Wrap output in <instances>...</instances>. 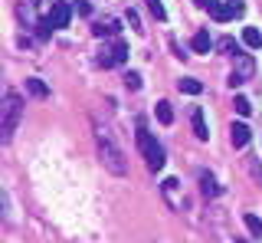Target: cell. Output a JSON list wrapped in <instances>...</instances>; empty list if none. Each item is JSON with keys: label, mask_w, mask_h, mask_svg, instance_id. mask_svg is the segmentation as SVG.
Instances as JSON below:
<instances>
[{"label": "cell", "mask_w": 262, "mask_h": 243, "mask_svg": "<svg viewBox=\"0 0 262 243\" xmlns=\"http://www.w3.org/2000/svg\"><path fill=\"white\" fill-rule=\"evenodd\" d=\"M177 89H180V92H187V95H200L203 92V83L187 76V79H180V83H177Z\"/></svg>", "instance_id": "9"}, {"label": "cell", "mask_w": 262, "mask_h": 243, "mask_svg": "<svg viewBox=\"0 0 262 243\" xmlns=\"http://www.w3.org/2000/svg\"><path fill=\"white\" fill-rule=\"evenodd\" d=\"M252 72H256V63H252V56H249V53L233 56V72H229V86H243L246 79H252Z\"/></svg>", "instance_id": "4"}, {"label": "cell", "mask_w": 262, "mask_h": 243, "mask_svg": "<svg viewBox=\"0 0 262 243\" xmlns=\"http://www.w3.org/2000/svg\"><path fill=\"white\" fill-rule=\"evenodd\" d=\"M210 46H213V39L207 30H200V33L193 36V53H210Z\"/></svg>", "instance_id": "11"}, {"label": "cell", "mask_w": 262, "mask_h": 243, "mask_svg": "<svg viewBox=\"0 0 262 243\" xmlns=\"http://www.w3.org/2000/svg\"><path fill=\"white\" fill-rule=\"evenodd\" d=\"M193 4H196V7H203V10H210V13H213V10H216V7H220V0H193Z\"/></svg>", "instance_id": "21"}, {"label": "cell", "mask_w": 262, "mask_h": 243, "mask_svg": "<svg viewBox=\"0 0 262 243\" xmlns=\"http://www.w3.org/2000/svg\"><path fill=\"white\" fill-rule=\"evenodd\" d=\"M236 243H246V240H236Z\"/></svg>", "instance_id": "22"}, {"label": "cell", "mask_w": 262, "mask_h": 243, "mask_svg": "<svg viewBox=\"0 0 262 243\" xmlns=\"http://www.w3.org/2000/svg\"><path fill=\"white\" fill-rule=\"evenodd\" d=\"M20 115H23V99L16 92H4V125H0V128H4V141L13 138Z\"/></svg>", "instance_id": "3"}, {"label": "cell", "mask_w": 262, "mask_h": 243, "mask_svg": "<svg viewBox=\"0 0 262 243\" xmlns=\"http://www.w3.org/2000/svg\"><path fill=\"white\" fill-rule=\"evenodd\" d=\"M243 43L252 46V50H259V46H262V33H259L256 27H246V30H243Z\"/></svg>", "instance_id": "10"}, {"label": "cell", "mask_w": 262, "mask_h": 243, "mask_svg": "<svg viewBox=\"0 0 262 243\" xmlns=\"http://www.w3.org/2000/svg\"><path fill=\"white\" fill-rule=\"evenodd\" d=\"M27 89L36 95V99H46V95H49V89H46L43 79H27Z\"/></svg>", "instance_id": "14"}, {"label": "cell", "mask_w": 262, "mask_h": 243, "mask_svg": "<svg viewBox=\"0 0 262 243\" xmlns=\"http://www.w3.org/2000/svg\"><path fill=\"white\" fill-rule=\"evenodd\" d=\"M158 121H161V125H170V121H174V109H170V102H158Z\"/></svg>", "instance_id": "15"}, {"label": "cell", "mask_w": 262, "mask_h": 243, "mask_svg": "<svg viewBox=\"0 0 262 243\" xmlns=\"http://www.w3.org/2000/svg\"><path fill=\"white\" fill-rule=\"evenodd\" d=\"M144 4H147V10L154 13V20H167V10H164L161 0H144Z\"/></svg>", "instance_id": "17"}, {"label": "cell", "mask_w": 262, "mask_h": 243, "mask_svg": "<svg viewBox=\"0 0 262 243\" xmlns=\"http://www.w3.org/2000/svg\"><path fill=\"white\" fill-rule=\"evenodd\" d=\"M193 135H196V138H200V141H207L210 138V132H207V118H203V112L200 109H193Z\"/></svg>", "instance_id": "8"}, {"label": "cell", "mask_w": 262, "mask_h": 243, "mask_svg": "<svg viewBox=\"0 0 262 243\" xmlns=\"http://www.w3.org/2000/svg\"><path fill=\"white\" fill-rule=\"evenodd\" d=\"M125 86L128 89H141V72H128V76H125Z\"/></svg>", "instance_id": "20"}, {"label": "cell", "mask_w": 262, "mask_h": 243, "mask_svg": "<svg viewBox=\"0 0 262 243\" xmlns=\"http://www.w3.org/2000/svg\"><path fill=\"white\" fill-rule=\"evenodd\" d=\"M69 17H72V10H69L66 0H56V4L49 7V20H53V27H69Z\"/></svg>", "instance_id": "6"}, {"label": "cell", "mask_w": 262, "mask_h": 243, "mask_svg": "<svg viewBox=\"0 0 262 243\" xmlns=\"http://www.w3.org/2000/svg\"><path fill=\"white\" fill-rule=\"evenodd\" d=\"M125 59H128V46H125V43H112V46H105V50H102V56H98V63H102V69L121 66Z\"/></svg>", "instance_id": "5"}, {"label": "cell", "mask_w": 262, "mask_h": 243, "mask_svg": "<svg viewBox=\"0 0 262 243\" xmlns=\"http://www.w3.org/2000/svg\"><path fill=\"white\" fill-rule=\"evenodd\" d=\"M233 109L239 112V115H249V112H252V102L246 99V95H236V99H233Z\"/></svg>", "instance_id": "18"}, {"label": "cell", "mask_w": 262, "mask_h": 243, "mask_svg": "<svg viewBox=\"0 0 262 243\" xmlns=\"http://www.w3.org/2000/svg\"><path fill=\"white\" fill-rule=\"evenodd\" d=\"M243 220H246V227H249V233H252V237H262V220H259L256 214H246Z\"/></svg>", "instance_id": "16"}, {"label": "cell", "mask_w": 262, "mask_h": 243, "mask_svg": "<svg viewBox=\"0 0 262 243\" xmlns=\"http://www.w3.org/2000/svg\"><path fill=\"white\" fill-rule=\"evenodd\" d=\"M229 138H233L236 148H246V145H249V125H246V121H236V125L229 128Z\"/></svg>", "instance_id": "7"}, {"label": "cell", "mask_w": 262, "mask_h": 243, "mask_svg": "<svg viewBox=\"0 0 262 243\" xmlns=\"http://www.w3.org/2000/svg\"><path fill=\"white\" fill-rule=\"evenodd\" d=\"M95 141H98V155H102V165L108 168L112 174H128V161H125V151L115 145L112 138V132L108 128H102V125H95Z\"/></svg>", "instance_id": "1"}, {"label": "cell", "mask_w": 262, "mask_h": 243, "mask_svg": "<svg viewBox=\"0 0 262 243\" xmlns=\"http://www.w3.org/2000/svg\"><path fill=\"white\" fill-rule=\"evenodd\" d=\"M138 148L144 151L147 168H151V171H161V168H164V161H167V158H164V148H161V145L151 138V132H147L141 121H138Z\"/></svg>", "instance_id": "2"}, {"label": "cell", "mask_w": 262, "mask_h": 243, "mask_svg": "<svg viewBox=\"0 0 262 243\" xmlns=\"http://www.w3.org/2000/svg\"><path fill=\"white\" fill-rule=\"evenodd\" d=\"M118 23H115V20H108V23H98V27H92V33L95 36H115V33H118Z\"/></svg>", "instance_id": "13"}, {"label": "cell", "mask_w": 262, "mask_h": 243, "mask_svg": "<svg viewBox=\"0 0 262 243\" xmlns=\"http://www.w3.org/2000/svg\"><path fill=\"white\" fill-rule=\"evenodd\" d=\"M174 191H177V181H174V177H167V181H164V194H167V200L177 207V197H174Z\"/></svg>", "instance_id": "19"}, {"label": "cell", "mask_w": 262, "mask_h": 243, "mask_svg": "<svg viewBox=\"0 0 262 243\" xmlns=\"http://www.w3.org/2000/svg\"><path fill=\"white\" fill-rule=\"evenodd\" d=\"M200 188H203V194H210V197L220 194V184L213 181V174H207V171H200Z\"/></svg>", "instance_id": "12"}]
</instances>
